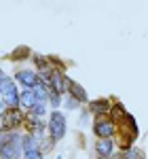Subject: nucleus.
Instances as JSON below:
<instances>
[{"label":"nucleus","mask_w":148,"mask_h":159,"mask_svg":"<svg viewBox=\"0 0 148 159\" xmlns=\"http://www.w3.org/2000/svg\"><path fill=\"white\" fill-rule=\"evenodd\" d=\"M114 132H119V134H121V138H119V147L127 151V148L131 147V142L137 138V125H136V121H133V117L127 112L123 119H119V121H116Z\"/></svg>","instance_id":"nucleus-1"},{"label":"nucleus","mask_w":148,"mask_h":159,"mask_svg":"<svg viewBox=\"0 0 148 159\" xmlns=\"http://www.w3.org/2000/svg\"><path fill=\"white\" fill-rule=\"evenodd\" d=\"M66 115L59 112V110H53L49 115V132H51V140H62L66 136Z\"/></svg>","instance_id":"nucleus-2"},{"label":"nucleus","mask_w":148,"mask_h":159,"mask_svg":"<svg viewBox=\"0 0 148 159\" xmlns=\"http://www.w3.org/2000/svg\"><path fill=\"white\" fill-rule=\"evenodd\" d=\"M0 93H2V102L9 108H17L19 106V91L11 79H2L0 81Z\"/></svg>","instance_id":"nucleus-3"},{"label":"nucleus","mask_w":148,"mask_h":159,"mask_svg":"<svg viewBox=\"0 0 148 159\" xmlns=\"http://www.w3.org/2000/svg\"><path fill=\"white\" fill-rule=\"evenodd\" d=\"M93 132L98 138H112L114 136V123H112L110 117H106V115H102L95 119L93 123Z\"/></svg>","instance_id":"nucleus-4"},{"label":"nucleus","mask_w":148,"mask_h":159,"mask_svg":"<svg viewBox=\"0 0 148 159\" xmlns=\"http://www.w3.org/2000/svg\"><path fill=\"white\" fill-rule=\"evenodd\" d=\"M21 153H24V148H21V138L15 136L13 140H9L4 147L0 148V159H19Z\"/></svg>","instance_id":"nucleus-5"},{"label":"nucleus","mask_w":148,"mask_h":159,"mask_svg":"<svg viewBox=\"0 0 148 159\" xmlns=\"http://www.w3.org/2000/svg\"><path fill=\"white\" fill-rule=\"evenodd\" d=\"M19 123H21L19 110L17 108H7L4 115H2V119H0V129H2V132H13Z\"/></svg>","instance_id":"nucleus-6"},{"label":"nucleus","mask_w":148,"mask_h":159,"mask_svg":"<svg viewBox=\"0 0 148 159\" xmlns=\"http://www.w3.org/2000/svg\"><path fill=\"white\" fill-rule=\"evenodd\" d=\"M63 83H66V89L70 91V98H72V100H76V102H89V98H87V91H85L81 85H78V83L70 81L68 76H63Z\"/></svg>","instance_id":"nucleus-7"},{"label":"nucleus","mask_w":148,"mask_h":159,"mask_svg":"<svg viewBox=\"0 0 148 159\" xmlns=\"http://www.w3.org/2000/svg\"><path fill=\"white\" fill-rule=\"evenodd\" d=\"M112 148H114L112 138H98V142H95V153H98L99 159H108L112 155Z\"/></svg>","instance_id":"nucleus-8"},{"label":"nucleus","mask_w":148,"mask_h":159,"mask_svg":"<svg viewBox=\"0 0 148 159\" xmlns=\"http://www.w3.org/2000/svg\"><path fill=\"white\" fill-rule=\"evenodd\" d=\"M49 89H53L55 93L66 91V83H63V74L59 70H49V81H47Z\"/></svg>","instance_id":"nucleus-9"},{"label":"nucleus","mask_w":148,"mask_h":159,"mask_svg":"<svg viewBox=\"0 0 148 159\" xmlns=\"http://www.w3.org/2000/svg\"><path fill=\"white\" fill-rule=\"evenodd\" d=\"M15 79L21 83V85H25L28 89H34L38 83V74L32 72V70H19V72L15 74Z\"/></svg>","instance_id":"nucleus-10"},{"label":"nucleus","mask_w":148,"mask_h":159,"mask_svg":"<svg viewBox=\"0 0 148 159\" xmlns=\"http://www.w3.org/2000/svg\"><path fill=\"white\" fill-rule=\"evenodd\" d=\"M89 110L95 115V117H102V115H106L108 110H110V102L108 100H93V102H89Z\"/></svg>","instance_id":"nucleus-11"},{"label":"nucleus","mask_w":148,"mask_h":159,"mask_svg":"<svg viewBox=\"0 0 148 159\" xmlns=\"http://www.w3.org/2000/svg\"><path fill=\"white\" fill-rule=\"evenodd\" d=\"M19 104L21 106H25V108L30 110L34 104H36V98H34V91L32 89H25L24 93H19Z\"/></svg>","instance_id":"nucleus-12"},{"label":"nucleus","mask_w":148,"mask_h":159,"mask_svg":"<svg viewBox=\"0 0 148 159\" xmlns=\"http://www.w3.org/2000/svg\"><path fill=\"white\" fill-rule=\"evenodd\" d=\"M30 55H32V51H30V47H24V45H21V47H17V49L13 51V53L9 55V57H11L13 61H24V60H28Z\"/></svg>","instance_id":"nucleus-13"},{"label":"nucleus","mask_w":148,"mask_h":159,"mask_svg":"<svg viewBox=\"0 0 148 159\" xmlns=\"http://www.w3.org/2000/svg\"><path fill=\"white\" fill-rule=\"evenodd\" d=\"M32 60H34V64H36V68L40 70V72H49V60H47L45 55L34 53V55H32Z\"/></svg>","instance_id":"nucleus-14"},{"label":"nucleus","mask_w":148,"mask_h":159,"mask_svg":"<svg viewBox=\"0 0 148 159\" xmlns=\"http://www.w3.org/2000/svg\"><path fill=\"white\" fill-rule=\"evenodd\" d=\"M125 115H127V112H125V108H123V104H119V102H116V104H114V106H112V123H116L119 121V119H123Z\"/></svg>","instance_id":"nucleus-15"},{"label":"nucleus","mask_w":148,"mask_h":159,"mask_svg":"<svg viewBox=\"0 0 148 159\" xmlns=\"http://www.w3.org/2000/svg\"><path fill=\"white\" fill-rule=\"evenodd\" d=\"M119 159H144V155H142L140 148H127Z\"/></svg>","instance_id":"nucleus-16"},{"label":"nucleus","mask_w":148,"mask_h":159,"mask_svg":"<svg viewBox=\"0 0 148 159\" xmlns=\"http://www.w3.org/2000/svg\"><path fill=\"white\" fill-rule=\"evenodd\" d=\"M47 100L51 102V106H53V108H57V106L62 104V98H59V93H55L53 89H49V93H47Z\"/></svg>","instance_id":"nucleus-17"},{"label":"nucleus","mask_w":148,"mask_h":159,"mask_svg":"<svg viewBox=\"0 0 148 159\" xmlns=\"http://www.w3.org/2000/svg\"><path fill=\"white\" fill-rule=\"evenodd\" d=\"M15 136H17V134H13V132H2V129H0V148L4 147L9 140H13Z\"/></svg>","instance_id":"nucleus-18"},{"label":"nucleus","mask_w":148,"mask_h":159,"mask_svg":"<svg viewBox=\"0 0 148 159\" xmlns=\"http://www.w3.org/2000/svg\"><path fill=\"white\" fill-rule=\"evenodd\" d=\"M24 159H42V153H40V148H36V151L24 153Z\"/></svg>","instance_id":"nucleus-19"},{"label":"nucleus","mask_w":148,"mask_h":159,"mask_svg":"<svg viewBox=\"0 0 148 159\" xmlns=\"http://www.w3.org/2000/svg\"><path fill=\"white\" fill-rule=\"evenodd\" d=\"M76 106H78V102H76V100H68V102H66V108H76Z\"/></svg>","instance_id":"nucleus-20"},{"label":"nucleus","mask_w":148,"mask_h":159,"mask_svg":"<svg viewBox=\"0 0 148 159\" xmlns=\"http://www.w3.org/2000/svg\"><path fill=\"white\" fill-rule=\"evenodd\" d=\"M4 110H7V106H4V102L0 100V119H2V115H4Z\"/></svg>","instance_id":"nucleus-21"},{"label":"nucleus","mask_w":148,"mask_h":159,"mask_svg":"<svg viewBox=\"0 0 148 159\" xmlns=\"http://www.w3.org/2000/svg\"><path fill=\"white\" fill-rule=\"evenodd\" d=\"M2 79H4V74H2V70H0V81H2Z\"/></svg>","instance_id":"nucleus-22"}]
</instances>
